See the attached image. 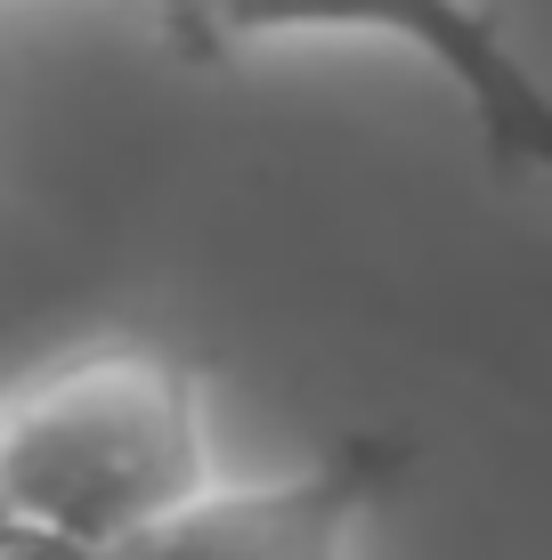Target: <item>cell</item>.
I'll use <instances>...</instances> for the list:
<instances>
[{"mask_svg": "<svg viewBox=\"0 0 552 560\" xmlns=\"http://www.w3.org/2000/svg\"><path fill=\"white\" fill-rule=\"evenodd\" d=\"M390 471H398L390 439H350L309 471L212 488L196 512H179L122 560H350V536L374 512V495L390 488Z\"/></svg>", "mask_w": 552, "mask_h": 560, "instance_id": "3", "label": "cell"}, {"mask_svg": "<svg viewBox=\"0 0 552 560\" xmlns=\"http://www.w3.org/2000/svg\"><path fill=\"white\" fill-rule=\"evenodd\" d=\"M0 560H73V552H57L49 536H33L25 520H16L9 504H0Z\"/></svg>", "mask_w": 552, "mask_h": 560, "instance_id": "4", "label": "cell"}, {"mask_svg": "<svg viewBox=\"0 0 552 560\" xmlns=\"http://www.w3.org/2000/svg\"><path fill=\"white\" fill-rule=\"evenodd\" d=\"M212 488L203 390L163 350H90L0 398V504L73 560H122Z\"/></svg>", "mask_w": 552, "mask_h": 560, "instance_id": "1", "label": "cell"}, {"mask_svg": "<svg viewBox=\"0 0 552 560\" xmlns=\"http://www.w3.org/2000/svg\"><path fill=\"white\" fill-rule=\"evenodd\" d=\"M171 42L220 57L244 42H293V33H383L407 42L431 73H447L471 106L496 163L552 179V90L528 73V57L504 42V25L480 0H163Z\"/></svg>", "mask_w": 552, "mask_h": 560, "instance_id": "2", "label": "cell"}]
</instances>
